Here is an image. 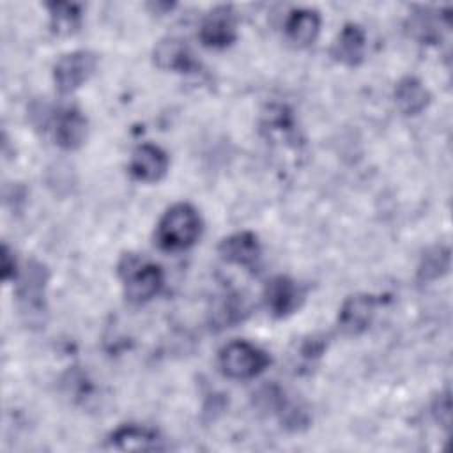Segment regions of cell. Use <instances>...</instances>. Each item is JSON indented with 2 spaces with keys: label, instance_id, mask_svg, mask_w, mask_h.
<instances>
[{
  "label": "cell",
  "instance_id": "cell-12",
  "mask_svg": "<svg viewBox=\"0 0 453 453\" xmlns=\"http://www.w3.org/2000/svg\"><path fill=\"white\" fill-rule=\"evenodd\" d=\"M260 129L271 142H280L288 147H297L299 143V131L294 115L285 104H269L262 113Z\"/></svg>",
  "mask_w": 453,
  "mask_h": 453
},
{
  "label": "cell",
  "instance_id": "cell-15",
  "mask_svg": "<svg viewBox=\"0 0 453 453\" xmlns=\"http://www.w3.org/2000/svg\"><path fill=\"white\" fill-rule=\"evenodd\" d=\"M365 30L356 23H347L331 46V57L342 65L357 67L365 58Z\"/></svg>",
  "mask_w": 453,
  "mask_h": 453
},
{
  "label": "cell",
  "instance_id": "cell-3",
  "mask_svg": "<svg viewBox=\"0 0 453 453\" xmlns=\"http://www.w3.org/2000/svg\"><path fill=\"white\" fill-rule=\"evenodd\" d=\"M271 363V357L260 347L235 340L226 343L218 356V365L221 372L235 380H248L260 375Z\"/></svg>",
  "mask_w": 453,
  "mask_h": 453
},
{
  "label": "cell",
  "instance_id": "cell-14",
  "mask_svg": "<svg viewBox=\"0 0 453 453\" xmlns=\"http://www.w3.org/2000/svg\"><path fill=\"white\" fill-rule=\"evenodd\" d=\"M53 138L65 150L78 149L87 138V119L83 113L74 106L58 110L53 119Z\"/></svg>",
  "mask_w": 453,
  "mask_h": 453
},
{
  "label": "cell",
  "instance_id": "cell-6",
  "mask_svg": "<svg viewBox=\"0 0 453 453\" xmlns=\"http://www.w3.org/2000/svg\"><path fill=\"white\" fill-rule=\"evenodd\" d=\"M379 299L372 294H356L347 297L338 313L340 331L349 336H357L365 333L373 320Z\"/></svg>",
  "mask_w": 453,
  "mask_h": 453
},
{
  "label": "cell",
  "instance_id": "cell-8",
  "mask_svg": "<svg viewBox=\"0 0 453 453\" xmlns=\"http://www.w3.org/2000/svg\"><path fill=\"white\" fill-rule=\"evenodd\" d=\"M264 299L269 313L276 319H283L299 308L303 294L292 278L280 274L267 281Z\"/></svg>",
  "mask_w": 453,
  "mask_h": 453
},
{
  "label": "cell",
  "instance_id": "cell-10",
  "mask_svg": "<svg viewBox=\"0 0 453 453\" xmlns=\"http://www.w3.org/2000/svg\"><path fill=\"white\" fill-rule=\"evenodd\" d=\"M152 60L159 69L173 73H195L200 67L186 41L177 37L161 39L152 51Z\"/></svg>",
  "mask_w": 453,
  "mask_h": 453
},
{
  "label": "cell",
  "instance_id": "cell-16",
  "mask_svg": "<svg viewBox=\"0 0 453 453\" xmlns=\"http://www.w3.org/2000/svg\"><path fill=\"white\" fill-rule=\"evenodd\" d=\"M319 32L320 14L311 9H296L285 21V35L297 48L311 44L317 39Z\"/></svg>",
  "mask_w": 453,
  "mask_h": 453
},
{
  "label": "cell",
  "instance_id": "cell-19",
  "mask_svg": "<svg viewBox=\"0 0 453 453\" xmlns=\"http://www.w3.org/2000/svg\"><path fill=\"white\" fill-rule=\"evenodd\" d=\"M451 255L448 246H434L426 250L421 257V262L418 265V281L419 283H430L441 276H444L449 269Z\"/></svg>",
  "mask_w": 453,
  "mask_h": 453
},
{
  "label": "cell",
  "instance_id": "cell-17",
  "mask_svg": "<svg viewBox=\"0 0 453 453\" xmlns=\"http://www.w3.org/2000/svg\"><path fill=\"white\" fill-rule=\"evenodd\" d=\"M395 103L403 115H418L430 104L428 88L416 76H403L395 87Z\"/></svg>",
  "mask_w": 453,
  "mask_h": 453
},
{
  "label": "cell",
  "instance_id": "cell-11",
  "mask_svg": "<svg viewBox=\"0 0 453 453\" xmlns=\"http://www.w3.org/2000/svg\"><path fill=\"white\" fill-rule=\"evenodd\" d=\"M127 170L140 182H157L168 170V156L157 145L142 143L134 149Z\"/></svg>",
  "mask_w": 453,
  "mask_h": 453
},
{
  "label": "cell",
  "instance_id": "cell-4",
  "mask_svg": "<svg viewBox=\"0 0 453 453\" xmlns=\"http://www.w3.org/2000/svg\"><path fill=\"white\" fill-rule=\"evenodd\" d=\"M50 273L44 264L30 260L19 278L16 297L19 303V310L28 317V322L39 320L46 310L44 290L48 283Z\"/></svg>",
  "mask_w": 453,
  "mask_h": 453
},
{
  "label": "cell",
  "instance_id": "cell-13",
  "mask_svg": "<svg viewBox=\"0 0 453 453\" xmlns=\"http://www.w3.org/2000/svg\"><path fill=\"white\" fill-rule=\"evenodd\" d=\"M108 444L119 451H159L165 449L161 435L143 425H122L108 437Z\"/></svg>",
  "mask_w": 453,
  "mask_h": 453
},
{
  "label": "cell",
  "instance_id": "cell-22",
  "mask_svg": "<svg viewBox=\"0 0 453 453\" xmlns=\"http://www.w3.org/2000/svg\"><path fill=\"white\" fill-rule=\"evenodd\" d=\"M18 276V265H16V258L11 253L9 246L4 244L2 246V278L4 281H9L12 278Z\"/></svg>",
  "mask_w": 453,
  "mask_h": 453
},
{
  "label": "cell",
  "instance_id": "cell-9",
  "mask_svg": "<svg viewBox=\"0 0 453 453\" xmlns=\"http://www.w3.org/2000/svg\"><path fill=\"white\" fill-rule=\"evenodd\" d=\"M218 253L228 264L253 269L260 262L262 248L258 237L253 232H235L221 239L218 244Z\"/></svg>",
  "mask_w": 453,
  "mask_h": 453
},
{
  "label": "cell",
  "instance_id": "cell-21",
  "mask_svg": "<svg viewBox=\"0 0 453 453\" xmlns=\"http://www.w3.org/2000/svg\"><path fill=\"white\" fill-rule=\"evenodd\" d=\"M432 412H434L437 423L442 425L448 430L449 428V418H451V400H449V391L448 389L435 398V402L432 405Z\"/></svg>",
  "mask_w": 453,
  "mask_h": 453
},
{
  "label": "cell",
  "instance_id": "cell-1",
  "mask_svg": "<svg viewBox=\"0 0 453 453\" xmlns=\"http://www.w3.org/2000/svg\"><path fill=\"white\" fill-rule=\"evenodd\" d=\"M202 232L198 211L186 202L172 205L157 223L156 241L165 251H182L191 248Z\"/></svg>",
  "mask_w": 453,
  "mask_h": 453
},
{
  "label": "cell",
  "instance_id": "cell-7",
  "mask_svg": "<svg viewBox=\"0 0 453 453\" xmlns=\"http://www.w3.org/2000/svg\"><path fill=\"white\" fill-rule=\"evenodd\" d=\"M237 39V25L232 7H214L200 27V41L207 48L221 50L230 46Z\"/></svg>",
  "mask_w": 453,
  "mask_h": 453
},
{
  "label": "cell",
  "instance_id": "cell-23",
  "mask_svg": "<svg viewBox=\"0 0 453 453\" xmlns=\"http://www.w3.org/2000/svg\"><path fill=\"white\" fill-rule=\"evenodd\" d=\"M324 349H326V342L322 340V338H308L303 345H301V356L304 357V359H315V357H319L322 352H324Z\"/></svg>",
  "mask_w": 453,
  "mask_h": 453
},
{
  "label": "cell",
  "instance_id": "cell-2",
  "mask_svg": "<svg viewBox=\"0 0 453 453\" xmlns=\"http://www.w3.org/2000/svg\"><path fill=\"white\" fill-rule=\"evenodd\" d=\"M119 274L122 278L126 299L134 304H142L156 297L165 283L163 271L157 264L140 260L133 255L122 258Z\"/></svg>",
  "mask_w": 453,
  "mask_h": 453
},
{
  "label": "cell",
  "instance_id": "cell-20",
  "mask_svg": "<svg viewBox=\"0 0 453 453\" xmlns=\"http://www.w3.org/2000/svg\"><path fill=\"white\" fill-rule=\"evenodd\" d=\"M407 32L421 44H435L441 39L439 16L435 18L428 9H419L409 16Z\"/></svg>",
  "mask_w": 453,
  "mask_h": 453
},
{
  "label": "cell",
  "instance_id": "cell-18",
  "mask_svg": "<svg viewBox=\"0 0 453 453\" xmlns=\"http://www.w3.org/2000/svg\"><path fill=\"white\" fill-rule=\"evenodd\" d=\"M50 27L57 35H71L81 25V5L69 2H48Z\"/></svg>",
  "mask_w": 453,
  "mask_h": 453
},
{
  "label": "cell",
  "instance_id": "cell-5",
  "mask_svg": "<svg viewBox=\"0 0 453 453\" xmlns=\"http://www.w3.org/2000/svg\"><path fill=\"white\" fill-rule=\"evenodd\" d=\"M97 57L88 50H76L62 55L53 67L55 88L60 94H71L80 88L96 71Z\"/></svg>",
  "mask_w": 453,
  "mask_h": 453
}]
</instances>
